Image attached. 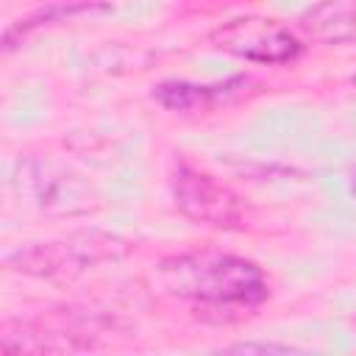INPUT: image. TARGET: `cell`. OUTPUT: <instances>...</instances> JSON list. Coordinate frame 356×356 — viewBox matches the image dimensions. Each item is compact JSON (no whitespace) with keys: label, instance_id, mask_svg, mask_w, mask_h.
<instances>
[{"label":"cell","instance_id":"6da1fadb","mask_svg":"<svg viewBox=\"0 0 356 356\" xmlns=\"http://www.w3.org/2000/svg\"><path fill=\"white\" fill-rule=\"evenodd\" d=\"M164 289L214 312H245L267 298L264 273L228 253H186L159 264Z\"/></svg>","mask_w":356,"mask_h":356},{"label":"cell","instance_id":"7a4b0ae2","mask_svg":"<svg viewBox=\"0 0 356 356\" xmlns=\"http://www.w3.org/2000/svg\"><path fill=\"white\" fill-rule=\"evenodd\" d=\"M122 250L125 245L117 236L100 234V231H83L58 242L17 250L8 259V267L28 275H75L100 261L117 259Z\"/></svg>","mask_w":356,"mask_h":356},{"label":"cell","instance_id":"3957f363","mask_svg":"<svg viewBox=\"0 0 356 356\" xmlns=\"http://www.w3.org/2000/svg\"><path fill=\"white\" fill-rule=\"evenodd\" d=\"M211 42L245 61L256 64H284L300 53V42L289 28L267 17H239L220 25Z\"/></svg>","mask_w":356,"mask_h":356},{"label":"cell","instance_id":"277c9868","mask_svg":"<svg viewBox=\"0 0 356 356\" xmlns=\"http://www.w3.org/2000/svg\"><path fill=\"white\" fill-rule=\"evenodd\" d=\"M172 197L184 217L214 225V228H234L242 220L239 197L209 172L195 167H178L172 175Z\"/></svg>","mask_w":356,"mask_h":356},{"label":"cell","instance_id":"5b68a950","mask_svg":"<svg viewBox=\"0 0 356 356\" xmlns=\"http://www.w3.org/2000/svg\"><path fill=\"white\" fill-rule=\"evenodd\" d=\"M92 348V334L86 328H67V325H42V323H22L17 328H6L0 334L3 353H70Z\"/></svg>","mask_w":356,"mask_h":356},{"label":"cell","instance_id":"8992f818","mask_svg":"<svg viewBox=\"0 0 356 356\" xmlns=\"http://www.w3.org/2000/svg\"><path fill=\"white\" fill-rule=\"evenodd\" d=\"M303 33L317 42H356V0H320L300 17Z\"/></svg>","mask_w":356,"mask_h":356},{"label":"cell","instance_id":"52a82bcc","mask_svg":"<svg viewBox=\"0 0 356 356\" xmlns=\"http://www.w3.org/2000/svg\"><path fill=\"white\" fill-rule=\"evenodd\" d=\"M220 89L225 86H192V83H164L156 89V97L167 108H206L214 97H220Z\"/></svg>","mask_w":356,"mask_h":356},{"label":"cell","instance_id":"ba28073f","mask_svg":"<svg viewBox=\"0 0 356 356\" xmlns=\"http://www.w3.org/2000/svg\"><path fill=\"white\" fill-rule=\"evenodd\" d=\"M231 350H236V353H253V350H259V353H289L292 348L289 345H253V342H245V345H234Z\"/></svg>","mask_w":356,"mask_h":356},{"label":"cell","instance_id":"9c48e42d","mask_svg":"<svg viewBox=\"0 0 356 356\" xmlns=\"http://www.w3.org/2000/svg\"><path fill=\"white\" fill-rule=\"evenodd\" d=\"M353 83H356V78H353Z\"/></svg>","mask_w":356,"mask_h":356}]
</instances>
